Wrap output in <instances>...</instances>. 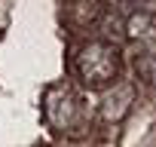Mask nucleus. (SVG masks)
<instances>
[{
	"mask_svg": "<svg viewBox=\"0 0 156 147\" xmlns=\"http://www.w3.org/2000/svg\"><path fill=\"white\" fill-rule=\"evenodd\" d=\"M119 49L116 43H107V40H92L86 43L73 58V70L80 83L86 89H107L119 80Z\"/></svg>",
	"mask_w": 156,
	"mask_h": 147,
	"instance_id": "nucleus-1",
	"label": "nucleus"
},
{
	"mask_svg": "<svg viewBox=\"0 0 156 147\" xmlns=\"http://www.w3.org/2000/svg\"><path fill=\"white\" fill-rule=\"evenodd\" d=\"M43 117L55 132L73 129L76 120H80V98H76V92L67 83L49 86L46 95H43Z\"/></svg>",
	"mask_w": 156,
	"mask_h": 147,
	"instance_id": "nucleus-2",
	"label": "nucleus"
},
{
	"mask_svg": "<svg viewBox=\"0 0 156 147\" xmlns=\"http://www.w3.org/2000/svg\"><path fill=\"white\" fill-rule=\"evenodd\" d=\"M132 101H135V86H132V83H113V89L101 98L98 117H101L104 123H119V120L132 110Z\"/></svg>",
	"mask_w": 156,
	"mask_h": 147,
	"instance_id": "nucleus-3",
	"label": "nucleus"
},
{
	"mask_svg": "<svg viewBox=\"0 0 156 147\" xmlns=\"http://www.w3.org/2000/svg\"><path fill=\"white\" fill-rule=\"evenodd\" d=\"M126 34L135 40H153L156 37V16L147 9H138L126 19Z\"/></svg>",
	"mask_w": 156,
	"mask_h": 147,
	"instance_id": "nucleus-4",
	"label": "nucleus"
},
{
	"mask_svg": "<svg viewBox=\"0 0 156 147\" xmlns=\"http://www.w3.org/2000/svg\"><path fill=\"white\" fill-rule=\"evenodd\" d=\"M67 16H70V22H76L80 28H86V25H95L101 16H104V3H95V0H80V3H67Z\"/></svg>",
	"mask_w": 156,
	"mask_h": 147,
	"instance_id": "nucleus-5",
	"label": "nucleus"
},
{
	"mask_svg": "<svg viewBox=\"0 0 156 147\" xmlns=\"http://www.w3.org/2000/svg\"><path fill=\"white\" fill-rule=\"evenodd\" d=\"M135 74L144 86H156V52L135 55Z\"/></svg>",
	"mask_w": 156,
	"mask_h": 147,
	"instance_id": "nucleus-6",
	"label": "nucleus"
}]
</instances>
